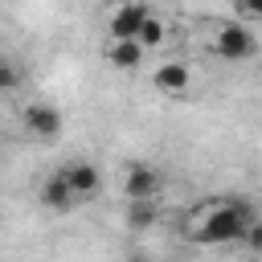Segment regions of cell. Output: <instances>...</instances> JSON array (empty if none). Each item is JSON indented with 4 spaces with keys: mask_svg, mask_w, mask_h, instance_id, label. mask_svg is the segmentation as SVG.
I'll return each mask as SVG.
<instances>
[{
    "mask_svg": "<svg viewBox=\"0 0 262 262\" xmlns=\"http://www.w3.org/2000/svg\"><path fill=\"white\" fill-rule=\"evenodd\" d=\"M250 225H254L250 205H246L242 196H229L225 205H217V209L201 221V229H192V237H196L201 246H229V242H246Z\"/></svg>",
    "mask_w": 262,
    "mask_h": 262,
    "instance_id": "cell-1",
    "label": "cell"
},
{
    "mask_svg": "<svg viewBox=\"0 0 262 262\" xmlns=\"http://www.w3.org/2000/svg\"><path fill=\"white\" fill-rule=\"evenodd\" d=\"M147 16H151V12H147L143 0H131V4L115 8V12H111V41H139Z\"/></svg>",
    "mask_w": 262,
    "mask_h": 262,
    "instance_id": "cell-3",
    "label": "cell"
},
{
    "mask_svg": "<svg viewBox=\"0 0 262 262\" xmlns=\"http://www.w3.org/2000/svg\"><path fill=\"white\" fill-rule=\"evenodd\" d=\"M156 188H160V172H156L151 164H131V168H127V180H123V192H127V201L156 196Z\"/></svg>",
    "mask_w": 262,
    "mask_h": 262,
    "instance_id": "cell-6",
    "label": "cell"
},
{
    "mask_svg": "<svg viewBox=\"0 0 262 262\" xmlns=\"http://www.w3.org/2000/svg\"><path fill=\"white\" fill-rule=\"evenodd\" d=\"M213 49H217V57H225V61H246V57L258 53V37H254L246 25L233 20V25H221V29H217Z\"/></svg>",
    "mask_w": 262,
    "mask_h": 262,
    "instance_id": "cell-2",
    "label": "cell"
},
{
    "mask_svg": "<svg viewBox=\"0 0 262 262\" xmlns=\"http://www.w3.org/2000/svg\"><path fill=\"white\" fill-rule=\"evenodd\" d=\"M246 242H250L254 250H262V221H254V225H250V233H246Z\"/></svg>",
    "mask_w": 262,
    "mask_h": 262,
    "instance_id": "cell-14",
    "label": "cell"
},
{
    "mask_svg": "<svg viewBox=\"0 0 262 262\" xmlns=\"http://www.w3.org/2000/svg\"><path fill=\"white\" fill-rule=\"evenodd\" d=\"M164 33H168L164 20H160V16H147V25H143V33H139V45H143V49H156V45L164 41Z\"/></svg>",
    "mask_w": 262,
    "mask_h": 262,
    "instance_id": "cell-11",
    "label": "cell"
},
{
    "mask_svg": "<svg viewBox=\"0 0 262 262\" xmlns=\"http://www.w3.org/2000/svg\"><path fill=\"white\" fill-rule=\"evenodd\" d=\"M127 262H147V258H143V254H131V258H127Z\"/></svg>",
    "mask_w": 262,
    "mask_h": 262,
    "instance_id": "cell-16",
    "label": "cell"
},
{
    "mask_svg": "<svg viewBox=\"0 0 262 262\" xmlns=\"http://www.w3.org/2000/svg\"><path fill=\"white\" fill-rule=\"evenodd\" d=\"M233 8L250 20H262V0H233Z\"/></svg>",
    "mask_w": 262,
    "mask_h": 262,
    "instance_id": "cell-13",
    "label": "cell"
},
{
    "mask_svg": "<svg viewBox=\"0 0 262 262\" xmlns=\"http://www.w3.org/2000/svg\"><path fill=\"white\" fill-rule=\"evenodd\" d=\"M106 4H111V8H123V4H131V0H106Z\"/></svg>",
    "mask_w": 262,
    "mask_h": 262,
    "instance_id": "cell-15",
    "label": "cell"
},
{
    "mask_svg": "<svg viewBox=\"0 0 262 262\" xmlns=\"http://www.w3.org/2000/svg\"><path fill=\"white\" fill-rule=\"evenodd\" d=\"M151 82H156V90H164V94H184L188 82H192V74H188L184 61H164V66H156Z\"/></svg>",
    "mask_w": 262,
    "mask_h": 262,
    "instance_id": "cell-7",
    "label": "cell"
},
{
    "mask_svg": "<svg viewBox=\"0 0 262 262\" xmlns=\"http://www.w3.org/2000/svg\"><path fill=\"white\" fill-rule=\"evenodd\" d=\"M143 53H147V49H143L139 41H111V53H106V57H111L115 70H135V66L143 61Z\"/></svg>",
    "mask_w": 262,
    "mask_h": 262,
    "instance_id": "cell-9",
    "label": "cell"
},
{
    "mask_svg": "<svg viewBox=\"0 0 262 262\" xmlns=\"http://www.w3.org/2000/svg\"><path fill=\"white\" fill-rule=\"evenodd\" d=\"M61 176H66V184H70V192H74V196H94V192H98V184H102L98 168H94V164H86V160L66 164V168H61Z\"/></svg>",
    "mask_w": 262,
    "mask_h": 262,
    "instance_id": "cell-5",
    "label": "cell"
},
{
    "mask_svg": "<svg viewBox=\"0 0 262 262\" xmlns=\"http://www.w3.org/2000/svg\"><path fill=\"white\" fill-rule=\"evenodd\" d=\"M41 205L45 209H53V213H66L70 205H74V192H70V184H66V176L57 172V176H49L45 184H41Z\"/></svg>",
    "mask_w": 262,
    "mask_h": 262,
    "instance_id": "cell-8",
    "label": "cell"
},
{
    "mask_svg": "<svg viewBox=\"0 0 262 262\" xmlns=\"http://www.w3.org/2000/svg\"><path fill=\"white\" fill-rule=\"evenodd\" d=\"M16 86H20V70H16L8 57H0V94H4V90H16Z\"/></svg>",
    "mask_w": 262,
    "mask_h": 262,
    "instance_id": "cell-12",
    "label": "cell"
},
{
    "mask_svg": "<svg viewBox=\"0 0 262 262\" xmlns=\"http://www.w3.org/2000/svg\"><path fill=\"white\" fill-rule=\"evenodd\" d=\"M156 196H143V201H127V225L131 229H151L156 225Z\"/></svg>",
    "mask_w": 262,
    "mask_h": 262,
    "instance_id": "cell-10",
    "label": "cell"
},
{
    "mask_svg": "<svg viewBox=\"0 0 262 262\" xmlns=\"http://www.w3.org/2000/svg\"><path fill=\"white\" fill-rule=\"evenodd\" d=\"M25 127H29V135H37V139H57L61 127H66V119H61L57 106L33 102V106H25Z\"/></svg>",
    "mask_w": 262,
    "mask_h": 262,
    "instance_id": "cell-4",
    "label": "cell"
}]
</instances>
